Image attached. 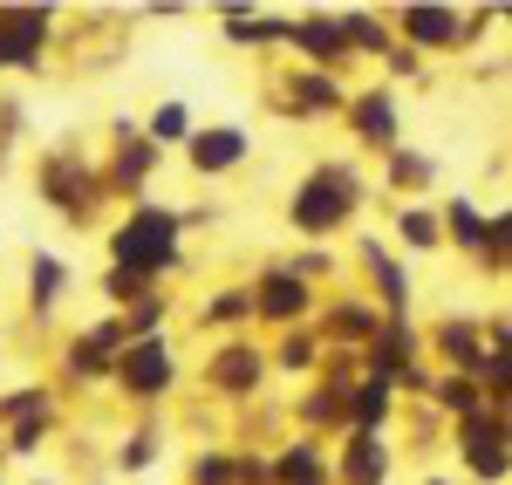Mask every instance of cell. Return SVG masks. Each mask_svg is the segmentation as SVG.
Wrapping results in <instances>:
<instances>
[{
    "label": "cell",
    "mask_w": 512,
    "mask_h": 485,
    "mask_svg": "<svg viewBox=\"0 0 512 485\" xmlns=\"http://www.w3.org/2000/svg\"><path fill=\"white\" fill-rule=\"evenodd\" d=\"M233 151H239V137H226V130H219V137H205V151H198V158L219 164V158H233Z\"/></svg>",
    "instance_id": "6da1fadb"
}]
</instances>
